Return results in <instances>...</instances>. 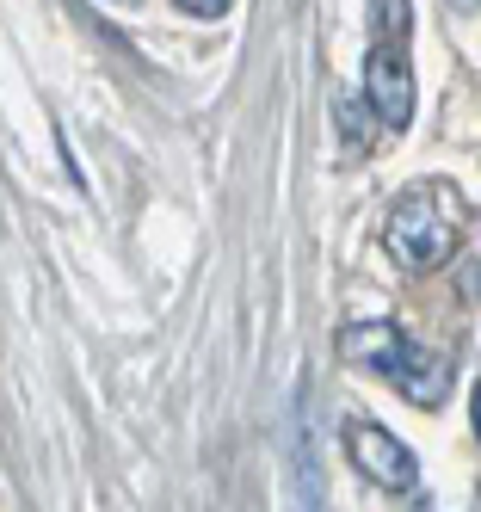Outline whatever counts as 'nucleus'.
I'll return each mask as SVG.
<instances>
[{"mask_svg":"<svg viewBox=\"0 0 481 512\" xmlns=\"http://www.w3.org/2000/svg\"><path fill=\"white\" fill-rule=\"evenodd\" d=\"M463 223H469V210L444 192V186H414V192L395 198L389 229H383V247H389V260L401 272H432V266L451 260Z\"/></svg>","mask_w":481,"mask_h":512,"instance_id":"2","label":"nucleus"},{"mask_svg":"<svg viewBox=\"0 0 481 512\" xmlns=\"http://www.w3.org/2000/svg\"><path fill=\"white\" fill-rule=\"evenodd\" d=\"M340 438H346V457L358 463V475H370L377 488H389V494H414L420 488L414 451H407L395 432H383L377 420H346Z\"/></svg>","mask_w":481,"mask_h":512,"instance_id":"4","label":"nucleus"},{"mask_svg":"<svg viewBox=\"0 0 481 512\" xmlns=\"http://www.w3.org/2000/svg\"><path fill=\"white\" fill-rule=\"evenodd\" d=\"M451 7H463V13H469V7H481V0H451Z\"/></svg>","mask_w":481,"mask_h":512,"instance_id":"8","label":"nucleus"},{"mask_svg":"<svg viewBox=\"0 0 481 512\" xmlns=\"http://www.w3.org/2000/svg\"><path fill=\"white\" fill-rule=\"evenodd\" d=\"M340 130H346V142H358V149H364V105L340 99Z\"/></svg>","mask_w":481,"mask_h":512,"instance_id":"5","label":"nucleus"},{"mask_svg":"<svg viewBox=\"0 0 481 512\" xmlns=\"http://www.w3.org/2000/svg\"><path fill=\"white\" fill-rule=\"evenodd\" d=\"M340 352L352 364H364V371L389 377L401 395H414L420 408H438L444 395H451V358L420 346L414 334H401L395 321H358L340 334Z\"/></svg>","mask_w":481,"mask_h":512,"instance_id":"1","label":"nucleus"},{"mask_svg":"<svg viewBox=\"0 0 481 512\" xmlns=\"http://www.w3.org/2000/svg\"><path fill=\"white\" fill-rule=\"evenodd\" d=\"M475 438H481V383H475Z\"/></svg>","mask_w":481,"mask_h":512,"instance_id":"7","label":"nucleus"},{"mask_svg":"<svg viewBox=\"0 0 481 512\" xmlns=\"http://www.w3.org/2000/svg\"><path fill=\"white\" fill-rule=\"evenodd\" d=\"M179 7L192 13V19H222V13H229V0H179Z\"/></svg>","mask_w":481,"mask_h":512,"instance_id":"6","label":"nucleus"},{"mask_svg":"<svg viewBox=\"0 0 481 512\" xmlns=\"http://www.w3.org/2000/svg\"><path fill=\"white\" fill-rule=\"evenodd\" d=\"M364 99L389 130L414 124V68H407V0H370Z\"/></svg>","mask_w":481,"mask_h":512,"instance_id":"3","label":"nucleus"}]
</instances>
